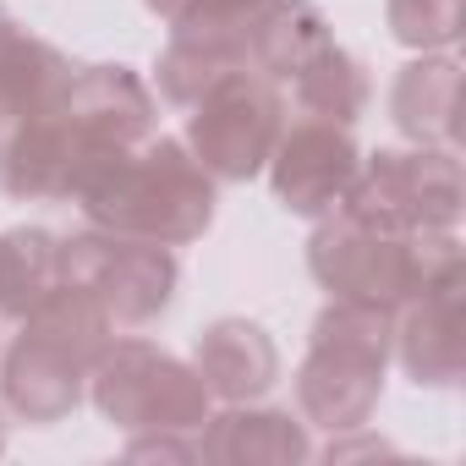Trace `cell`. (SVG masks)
<instances>
[{
    "label": "cell",
    "instance_id": "obj_1",
    "mask_svg": "<svg viewBox=\"0 0 466 466\" xmlns=\"http://www.w3.org/2000/svg\"><path fill=\"white\" fill-rule=\"evenodd\" d=\"M154 137V94L132 66H83L56 105L0 132V192L17 203L77 198L121 148Z\"/></svg>",
    "mask_w": 466,
    "mask_h": 466
},
{
    "label": "cell",
    "instance_id": "obj_2",
    "mask_svg": "<svg viewBox=\"0 0 466 466\" xmlns=\"http://www.w3.org/2000/svg\"><path fill=\"white\" fill-rule=\"evenodd\" d=\"M83 219L110 237L187 248L214 225V176L187 154L181 137H143L110 154L72 198Z\"/></svg>",
    "mask_w": 466,
    "mask_h": 466
},
{
    "label": "cell",
    "instance_id": "obj_3",
    "mask_svg": "<svg viewBox=\"0 0 466 466\" xmlns=\"http://www.w3.org/2000/svg\"><path fill=\"white\" fill-rule=\"evenodd\" d=\"M110 340H116V324L105 319V308L83 286L61 280L23 319V335L6 346V362H0V400H6V411L34 428L72 417Z\"/></svg>",
    "mask_w": 466,
    "mask_h": 466
},
{
    "label": "cell",
    "instance_id": "obj_4",
    "mask_svg": "<svg viewBox=\"0 0 466 466\" xmlns=\"http://www.w3.org/2000/svg\"><path fill=\"white\" fill-rule=\"evenodd\" d=\"M308 269L340 302L400 313L422 286L466 275V253H461L455 230H379L335 208L313 219Z\"/></svg>",
    "mask_w": 466,
    "mask_h": 466
},
{
    "label": "cell",
    "instance_id": "obj_5",
    "mask_svg": "<svg viewBox=\"0 0 466 466\" xmlns=\"http://www.w3.org/2000/svg\"><path fill=\"white\" fill-rule=\"evenodd\" d=\"M395 351V313L368 302H340L313 319L308 357L297 368V417L324 433L368 428L384 395V368Z\"/></svg>",
    "mask_w": 466,
    "mask_h": 466
},
{
    "label": "cell",
    "instance_id": "obj_6",
    "mask_svg": "<svg viewBox=\"0 0 466 466\" xmlns=\"http://www.w3.org/2000/svg\"><path fill=\"white\" fill-rule=\"evenodd\" d=\"M88 400L121 433H198L214 411L198 368L148 340H110L88 373Z\"/></svg>",
    "mask_w": 466,
    "mask_h": 466
},
{
    "label": "cell",
    "instance_id": "obj_7",
    "mask_svg": "<svg viewBox=\"0 0 466 466\" xmlns=\"http://www.w3.org/2000/svg\"><path fill=\"white\" fill-rule=\"evenodd\" d=\"M466 208V176L455 148H379L362 154L340 214L379 230H455Z\"/></svg>",
    "mask_w": 466,
    "mask_h": 466
},
{
    "label": "cell",
    "instance_id": "obj_8",
    "mask_svg": "<svg viewBox=\"0 0 466 466\" xmlns=\"http://www.w3.org/2000/svg\"><path fill=\"white\" fill-rule=\"evenodd\" d=\"M61 280L83 286L116 329H148L170 313L181 269L170 248L88 230V237L61 242Z\"/></svg>",
    "mask_w": 466,
    "mask_h": 466
},
{
    "label": "cell",
    "instance_id": "obj_9",
    "mask_svg": "<svg viewBox=\"0 0 466 466\" xmlns=\"http://www.w3.org/2000/svg\"><path fill=\"white\" fill-rule=\"evenodd\" d=\"M280 127H286L280 83H269L258 72H230L192 105L187 154L214 181H253V176H264Z\"/></svg>",
    "mask_w": 466,
    "mask_h": 466
},
{
    "label": "cell",
    "instance_id": "obj_10",
    "mask_svg": "<svg viewBox=\"0 0 466 466\" xmlns=\"http://www.w3.org/2000/svg\"><path fill=\"white\" fill-rule=\"evenodd\" d=\"M357 165H362V148H357L351 127L308 121V116H302L297 127H280L264 176H269L275 203H280L286 214L324 219V214L340 208V198H346Z\"/></svg>",
    "mask_w": 466,
    "mask_h": 466
},
{
    "label": "cell",
    "instance_id": "obj_11",
    "mask_svg": "<svg viewBox=\"0 0 466 466\" xmlns=\"http://www.w3.org/2000/svg\"><path fill=\"white\" fill-rule=\"evenodd\" d=\"M461 291L466 275L422 286L400 313H395V362L417 390H450L461 384L466 368V340H461Z\"/></svg>",
    "mask_w": 466,
    "mask_h": 466
},
{
    "label": "cell",
    "instance_id": "obj_12",
    "mask_svg": "<svg viewBox=\"0 0 466 466\" xmlns=\"http://www.w3.org/2000/svg\"><path fill=\"white\" fill-rule=\"evenodd\" d=\"M198 455L214 466H302L313 461L308 422L258 400H237L225 411H208L198 428Z\"/></svg>",
    "mask_w": 466,
    "mask_h": 466
},
{
    "label": "cell",
    "instance_id": "obj_13",
    "mask_svg": "<svg viewBox=\"0 0 466 466\" xmlns=\"http://www.w3.org/2000/svg\"><path fill=\"white\" fill-rule=\"evenodd\" d=\"M192 368L219 406L264 400L280 384V346L253 319H214L192 340Z\"/></svg>",
    "mask_w": 466,
    "mask_h": 466
},
{
    "label": "cell",
    "instance_id": "obj_14",
    "mask_svg": "<svg viewBox=\"0 0 466 466\" xmlns=\"http://www.w3.org/2000/svg\"><path fill=\"white\" fill-rule=\"evenodd\" d=\"M390 121L406 143L422 148H455L461 137V61L450 50H428L400 66L390 88Z\"/></svg>",
    "mask_w": 466,
    "mask_h": 466
},
{
    "label": "cell",
    "instance_id": "obj_15",
    "mask_svg": "<svg viewBox=\"0 0 466 466\" xmlns=\"http://www.w3.org/2000/svg\"><path fill=\"white\" fill-rule=\"evenodd\" d=\"M72 72L77 66L56 45L34 39L6 6H0V132L23 116H39L45 105H56L61 88L72 83Z\"/></svg>",
    "mask_w": 466,
    "mask_h": 466
},
{
    "label": "cell",
    "instance_id": "obj_16",
    "mask_svg": "<svg viewBox=\"0 0 466 466\" xmlns=\"http://www.w3.org/2000/svg\"><path fill=\"white\" fill-rule=\"evenodd\" d=\"M324 45H335V34L313 0H275L248 23V72L291 83Z\"/></svg>",
    "mask_w": 466,
    "mask_h": 466
},
{
    "label": "cell",
    "instance_id": "obj_17",
    "mask_svg": "<svg viewBox=\"0 0 466 466\" xmlns=\"http://www.w3.org/2000/svg\"><path fill=\"white\" fill-rule=\"evenodd\" d=\"M248 72V34H208V28H181L170 34V45L154 61L159 94L176 110H192L219 77Z\"/></svg>",
    "mask_w": 466,
    "mask_h": 466
},
{
    "label": "cell",
    "instance_id": "obj_18",
    "mask_svg": "<svg viewBox=\"0 0 466 466\" xmlns=\"http://www.w3.org/2000/svg\"><path fill=\"white\" fill-rule=\"evenodd\" d=\"M61 286V242L39 225L0 230V319L23 324Z\"/></svg>",
    "mask_w": 466,
    "mask_h": 466
},
{
    "label": "cell",
    "instance_id": "obj_19",
    "mask_svg": "<svg viewBox=\"0 0 466 466\" xmlns=\"http://www.w3.org/2000/svg\"><path fill=\"white\" fill-rule=\"evenodd\" d=\"M291 99H297V116L308 121H335V127H351L368 99H373V83H368V66L340 50V45H324L297 77H291Z\"/></svg>",
    "mask_w": 466,
    "mask_h": 466
},
{
    "label": "cell",
    "instance_id": "obj_20",
    "mask_svg": "<svg viewBox=\"0 0 466 466\" xmlns=\"http://www.w3.org/2000/svg\"><path fill=\"white\" fill-rule=\"evenodd\" d=\"M390 39L406 45L411 56L428 50H455L466 34V0H384Z\"/></svg>",
    "mask_w": 466,
    "mask_h": 466
},
{
    "label": "cell",
    "instance_id": "obj_21",
    "mask_svg": "<svg viewBox=\"0 0 466 466\" xmlns=\"http://www.w3.org/2000/svg\"><path fill=\"white\" fill-rule=\"evenodd\" d=\"M143 6L170 28H208V34H248V23L275 6V0H143Z\"/></svg>",
    "mask_w": 466,
    "mask_h": 466
},
{
    "label": "cell",
    "instance_id": "obj_22",
    "mask_svg": "<svg viewBox=\"0 0 466 466\" xmlns=\"http://www.w3.org/2000/svg\"><path fill=\"white\" fill-rule=\"evenodd\" d=\"M127 455L132 461H203L198 455V433H132Z\"/></svg>",
    "mask_w": 466,
    "mask_h": 466
},
{
    "label": "cell",
    "instance_id": "obj_23",
    "mask_svg": "<svg viewBox=\"0 0 466 466\" xmlns=\"http://www.w3.org/2000/svg\"><path fill=\"white\" fill-rule=\"evenodd\" d=\"M351 455H395V444L368 433V428H346V433H335L324 444V461H351Z\"/></svg>",
    "mask_w": 466,
    "mask_h": 466
},
{
    "label": "cell",
    "instance_id": "obj_24",
    "mask_svg": "<svg viewBox=\"0 0 466 466\" xmlns=\"http://www.w3.org/2000/svg\"><path fill=\"white\" fill-rule=\"evenodd\" d=\"M0 455H6V417H0Z\"/></svg>",
    "mask_w": 466,
    "mask_h": 466
}]
</instances>
